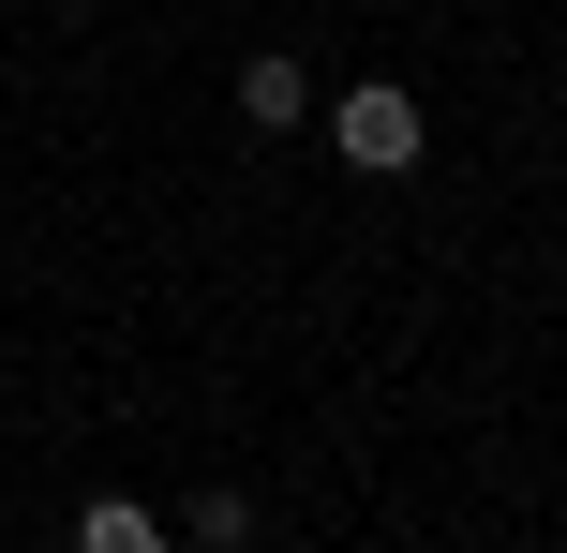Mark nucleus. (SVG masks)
Here are the masks:
<instances>
[{"label": "nucleus", "instance_id": "20e7f679", "mask_svg": "<svg viewBox=\"0 0 567 553\" xmlns=\"http://www.w3.org/2000/svg\"><path fill=\"white\" fill-rule=\"evenodd\" d=\"M179 539H195V553H255L269 524H255V494L225 479V494H195V509H179Z\"/></svg>", "mask_w": 567, "mask_h": 553}, {"label": "nucleus", "instance_id": "7ed1b4c3", "mask_svg": "<svg viewBox=\"0 0 567 553\" xmlns=\"http://www.w3.org/2000/svg\"><path fill=\"white\" fill-rule=\"evenodd\" d=\"M75 553H179V524L135 509V494H90V509H75Z\"/></svg>", "mask_w": 567, "mask_h": 553}, {"label": "nucleus", "instance_id": "39448f33", "mask_svg": "<svg viewBox=\"0 0 567 553\" xmlns=\"http://www.w3.org/2000/svg\"><path fill=\"white\" fill-rule=\"evenodd\" d=\"M60 16H105V0H60Z\"/></svg>", "mask_w": 567, "mask_h": 553}, {"label": "nucleus", "instance_id": "f257e3e1", "mask_svg": "<svg viewBox=\"0 0 567 553\" xmlns=\"http://www.w3.org/2000/svg\"><path fill=\"white\" fill-rule=\"evenodd\" d=\"M329 150H343V165H359V180H419V150H433V120H419V90H389V75H359V90H343V105H329Z\"/></svg>", "mask_w": 567, "mask_h": 553}, {"label": "nucleus", "instance_id": "f03ea898", "mask_svg": "<svg viewBox=\"0 0 567 553\" xmlns=\"http://www.w3.org/2000/svg\"><path fill=\"white\" fill-rule=\"evenodd\" d=\"M239 120H255V135H299V120H313L299 45H255V60H239Z\"/></svg>", "mask_w": 567, "mask_h": 553}]
</instances>
